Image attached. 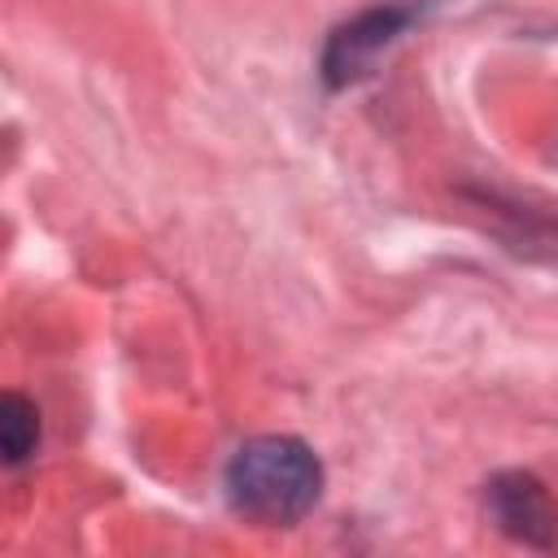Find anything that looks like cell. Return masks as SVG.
Returning a JSON list of instances; mask_svg holds the SVG:
<instances>
[{
    "mask_svg": "<svg viewBox=\"0 0 558 558\" xmlns=\"http://www.w3.org/2000/svg\"><path fill=\"white\" fill-rule=\"evenodd\" d=\"M227 506L257 527H292L323 497V462L301 436H253L222 471Z\"/></svg>",
    "mask_w": 558,
    "mask_h": 558,
    "instance_id": "cell-1",
    "label": "cell"
},
{
    "mask_svg": "<svg viewBox=\"0 0 558 558\" xmlns=\"http://www.w3.org/2000/svg\"><path fill=\"white\" fill-rule=\"evenodd\" d=\"M427 9H432V0H384V4H371V9L353 13L349 22H340L318 52L323 83L331 92H344V87L371 78L379 57H388L427 17Z\"/></svg>",
    "mask_w": 558,
    "mask_h": 558,
    "instance_id": "cell-2",
    "label": "cell"
},
{
    "mask_svg": "<svg viewBox=\"0 0 558 558\" xmlns=\"http://www.w3.org/2000/svg\"><path fill=\"white\" fill-rule=\"evenodd\" d=\"M484 510L497 532L519 545L549 549L558 541V506L549 488L527 471H501L484 484Z\"/></svg>",
    "mask_w": 558,
    "mask_h": 558,
    "instance_id": "cell-3",
    "label": "cell"
},
{
    "mask_svg": "<svg viewBox=\"0 0 558 558\" xmlns=\"http://www.w3.org/2000/svg\"><path fill=\"white\" fill-rule=\"evenodd\" d=\"M39 445V410L22 392H4L0 401V453L9 466H22Z\"/></svg>",
    "mask_w": 558,
    "mask_h": 558,
    "instance_id": "cell-4",
    "label": "cell"
}]
</instances>
